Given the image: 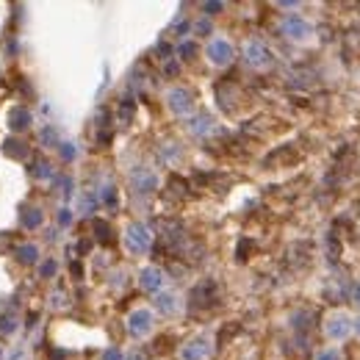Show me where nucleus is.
I'll return each mask as SVG.
<instances>
[{
  "label": "nucleus",
  "mask_w": 360,
  "mask_h": 360,
  "mask_svg": "<svg viewBox=\"0 0 360 360\" xmlns=\"http://www.w3.org/2000/svg\"><path fill=\"white\" fill-rule=\"evenodd\" d=\"M208 61L211 64H216V67H227V64L233 61V44L227 42V39H211L208 42Z\"/></svg>",
  "instance_id": "5"
},
{
  "label": "nucleus",
  "mask_w": 360,
  "mask_h": 360,
  "mask_svg": "<svg viewBox=\"0 0 360 360\" xmlns=\"http://www.w3.org/2000/svg\"><path fill=\"white\" fill-rule=\"evenodd\" d=\"M177 53H180V58H191L194 53H197V44H194V42H183L180 47H177Z\"/></svg>",
  "instance_id": "20"
},
{
  "label": "nucleus",
  "mask_w": 360,
  "mask_h": 360,
  "mask_svg": "<svg viewBox=\"0 0 360 360\" xmlns=\"http://www.w3.org/2000/svg\"><path fill=\"white\" fill-rule=\"evenodd\" d=\"M61 156L67 158V161H72V158H75V147H72V144H61Z\"/></svg>",
  "instance_id": "26"
},
{
  "label": "nucleus",
  "mask_w": 360,
  "mask_h": 360,
  "mask_svg": "<svg viewBox=\"0 0 360 360\" xmlns=\"http://www.w3.org/2000/svg\"><path fill=\"white\" fill-rule=\"evenodd\" d=\"M94 230H97V239H103V241L111 239V227H108L106 222H97V225H94Z\"/></svg>",
  "instance_id": "21"
},
{
  "label": "nucleus",
  "mask_w": 360,
  "mask_h": 360,
  "mask_svg": "<svg viewBox=\"0 0 360 360\" xmlns=\"http://www.w3.org/2000/svg\"><path fill=\"white\" fill-rule=\"evenodd\" d=\"M94 205H97V200L92 194H80V213H92Z\"/></svg>",
  "instance_id": "16"
},
{
  "label": "nucleus",
  "mask_w": 360,
  "mask_h": 360,
  "mask_svg": "<svg viewBox=\"0 0 360 360\" xmlns=\"http://www.w3.org/2000/svg\"><path fill=\"white\" fill-rule=\"evenodd\" d=\"M100 197H103V202H111V205H114V197H117V191H114V186H106V189L100 191Z\"/></svg>",
  "instance_id": "23"
},
{
  "label": "nucleus",
  "mask_w": 360,
  "mask_h": 360,
  "mask_svg": "<svg viewBox=\"0 0 360 360\" xmlns=\"http://www.w3.org/2000/svg\"><path fill=\"white\" fill-rule=\"evenodd\" d=\"M352 302L360 308V282H358V285H355V288H352Z\"/></svg>",
  "instance_id": "29"
},
{
  "label": "nucleus",
  "mask_w": 360,
  "mask_h": 360,
  "mask_svg": "<svg viewBox=\"0 0 360 360\" xmlns=\"http://www.w3.org/2000/svg\"><path fill=\"white\" fill-rule=\"evenodd\" d=\"M180 358L183 360H208L211 358V344L205 338H194L180 349Z\"/></svg>",
  "instance_id": "9"
},
{
  "label": "nucleus",
  "mask_w": 360,
  "mask_h": 360,
  "mask_svg": "<svg viewBox=\"0 0 360 360\" xmlns=\"http://www.w3.org/2000/svg\"><path fill=\"white\" fill-rule=\"evenodd\" d=\"M103 360H125V358H122V352H120V349H106Z\"/></svg>",
  "instance_id": "25"
},
{
  "label": "nucleus",
  "mask_w": 360,
  "mask_h": 360,
  "mask_svg": "<svg viewBox=\"0 0 360 360\" xmlns=\"http://www.w3.org/2000/svg\"><path fill=\"white\" fill-rule=\"evenodd\" d=\"M42 141L47 144V147H58V136H56V130H53V127H44V130H42Z\"/></svg>",
  "instance_id": "17"
},
{
  "label": "nucleus",
  "mask_w": 360,
  "mask_h": 360,
  "mask_svg": "<svg viewBox=\"0 0 360 360\" xmlns=\"http://www.w3.org/2000/svg\"><path fill=\"white\" fill-rule=\"evenodd\" d=\"M58 222H61V225H70V222H72L70 208H61V213H58Z\"/></svg>",
  "instance_id": "27"
},
{
  "label": "nucleus",
  "mask_w": 360,
  "mask_h": 360,
  "mask_svg": "<svg viewBox=\"0 0 360 360\" xmlns=\"http://www.w3.org/2000/svg\"><path fill=\"white\" fill-rule=\"evenodd\" d=\"M158 53H161V58H169L172 47H169V44H161V47H158Z\"/></svg>",
  "instance_id": "30"
},
{
  "label": "nucleus",
  "mask_w": 360,
  "mask_h": 360,
  "mask_svg": "<svg viewBox=\"0 0 360 360\" xmlns=\"http://www.w3.org/2000/svg\"><path fill=\"white\" fill-rule=\"evenodd\" d=\"M130 186H133L139 194H150V191L158 189V175L153 169H144V166H139V169L130 172Z\"/></svg>",
  "instance_id": "7"
},
{
  "label": "nucleus",
  "mask_w": 360,
  "mask_h": 360,
  "mask_svg": "<svg viewBox=\"0 0 360 360\" xmlns=\"http://www.w3.org/2000/svg\"><path fill=\"white\" fill-rule=\"evenodd\" d=\"M194 31H197V36H208V34H211V22H208V20H200L197 25H194Z\"/></svg>",
  "instance_id": "22"
},
{
  "label": "nucleus",
  "mask_w": 360,
  "mask_h": 360,
  "mask_svg": "<svg viewBox=\"0 0 360 360\" xmlns=\"http://www.w3.org/2000/svg\"><path fill=\"white\" fill-rule=\"evenodd\" d=\"M211 120H208V117H194V120H191L189 122V130H191V133H194V136H205V133H208V130H211Z\"/></svg>",
  "instance_id": "13"
},
{
  "label": "nucleus",
  "mask_w": 360,
  "mask_h": 360,
  "mask_svg": "<svg viewBox=\"0 0 360 360\" xmlns=\"http://www.w3.org/2000/svg\"><path fill=\"white\" fill-rule=\"evenodd\" d=\"M156 308L161 313H166V316H172V313L180 311V297H177V294H158Z\"/></svg>",
  "instance_id": "11"
},
{
  "label": "nucleus",
  "mask_w": 360,
  "mask_h": 360,
  "mask_svg": "<svg viewBox=\"0 0 360 360\" xmlns=\"http://www.w3.org/2000/svg\"><path fill=\"white\" fill-rule=\"evenodd\" d=\"M56 269H58V263L50 258V261H44L42 266H39V275H42V277H53V275H56Z\"/></svg>",
  "instance_id": "18"
},
{
  "label": "nucleus",
  "mask_w": 360,
  "mask_h": 360,
  "mask_svg": "<svg viewBox=\"0 0 360 360\" xmlns=\"http://www.w3.org/2000/svg\"><path fill=\"white\" fill-rule=\"evenodd\" d=\"M324 330H327V335H330L332 341H341V338L349 335V330H352V319L344 316V313H335V316L327 319Z\"/></svg>",
  "instance_id": "8"
},
{
  "label": "nucleus",
  "mask_w": 360,
  "mask_h": 360,
  "mask_svg": "<svg viewBox=\"0 0 360 360\" xmlns=\"http://www.w3.org/2000/svg\"><path fill=\"white\" fill-rule=\"evenodd\" d=\"M25 125H28V111H25V108H14V111H11V127H14V130H22Z\"/></svg>",
  "instance_id": "15"
},
{
  "label": "nucleus",
  "mask_w": 360,
  "mask_h": 360,
  "mask_svg": "<svg viewBox=\"0 0 360 360\" xmlns=\"http://www.w3.org/2000/svg\"><path fill=\"white\" fill-rule=\"evenodd\" d=\"M189 28H191V22H180V25H177V36H183Z\"/></svg>",
  "instance_id": "32"
},
{
  "label": "nucleus",
  "mask_w": 360,
  "mask_h": 360,
  "mask_svg": "<svg viewBox=\"0 0 360 360\" xmlns=\"http://www.w3.org/2000/svg\"><path fill=\"white\" fill-rule=\"evenodd\" d=\"M244 61H247L249 67H255V70H263V67L272 64V50H269L263 42L252 39V42H247V47H244Z\"/></svg>",
  "instance_id": "3"
},
{
  "label": "nucleus",
  "mask_w": 360,
  "mask_h": 360,
  "mask_svg": "<svg viewBox=\"0 0 360 360\" xmlns=\"http://www.w3.org/2000/svg\"><path fill=\"white\" fill-rule=\"evenodd\" d=\"M150 330H153V313L147 308H139V311H133L127 316V332L133 338H144Z\"/></svg>",
  "instance_id": "6"
},
{
  "label": "nucleus",
  "mask_w": 360,
  "mask_h": 360,
  "mask_svg": "<svg viewBox=\"0 0 360 360\" xmlns=\"http://www.w3.org/2000/svg\"><path fill=\"white\" fill-rule=\"evenodd\" d=\"M17 258H20L22 263H36L39 261V247H36V244H20V247H17Z\"/></svg>",
  "instance_id": "12"
},
{
  "label": "nucleus",
  "mask_w": 360,
  "mask_h": 360,
  "mask_svg": "<svg viewBox=\"0 0 360 360\" xmlns=\"http://www.w3.org/2000/svg\"><path fill=\"white\" fill-rule=\"evenodd\" d=\"M166 106H169L172 114H177V117H186V114H191V108H194V97H191L189 89H183V86H175V89H169V92H166Z\"/></svg>",
  "instance_id": "2"
},
{
  "label": "nucleus",
  "mask_w": 360,
  "mask_h": 360,
  "mask_svg": "<svg viewBox=\"0 0 360 360\" xmlns=\"http://www.w3.org/2000/svg\"><path fill=\"white\" fill-rule=\"evenodd\" d=\"M177 70H180V67H177L175 61H169V64H166V75H177Z\"/></svg>",
  "instance_id": "31"
},
{
  "label": "nucleus",
  "mask_w": 360,
  "mask_h": 360,
  "mask_svg": "<svg viewBox=\"0 0 360 360\" xmlns=\"http://www.w3.org/2000/svg\"><path fill=\"white\" fill-rule=\"evenodd\" d=\"M22 225L25 227H39L42 225V211H39V208H25V213H22Z\"/></svg>",
  "instance_id": "14"
},
{
  "label": "nucleus",
  "mask_w": 360,
  "mask_h": 360,
  "mask_svg": "<svg viewBox=\"0 0 360 360\" xmlns=\"http://www.w3.org/2000/svg\"><path fill=\"white\" fill-rule=\"evenodd\" d=\"M316 360H341V352L335 349V346H332V349L327 346V349H321V352L316 355Z\"/></svg>",
  "instance_id": "19"
},
{
  "label": "nucleus",
  "mask_w": 360,
  "mask_h": 360,
  "mask_svg": "<svg viewBox=\"0 0 360 360\" xmlns=\"http://www.w3.org/2000/svg\"><path fill=\"white\" fill-rule=\"evenodd\" d=\"M50 302H53V308H64V294H53V297H50Z\"/></svg>",
  "instance_id": "28"
},
{
  "label": "nucleus",
  "mask_w": 360,
  "mask_h": 360,
  "mask_svg": "<svg viewBox=\"0 0 360 360\" xmlns=\"http://www.w3.org/2000/svg\"><path fill=\"white\" fill-rule=\"evenodd\" d=\"M139 285L144 291H161V285H163V272L161 269H156V266H147V269H141V275H139Z\"/></svg>",
  "instance_id": "10"
},
{
  "label": "nucleus",
  "mask_w": 360,
  "mask_h": 360,
  "mask_svg": "<svg viewBox=\"0 0 360 360\" xmlns=\"http://www.w3.org/2000/svg\"><path fill=\"white\" fill-rule=\"evenodd\" d=\"M125 244L130 252H147L150 244H153V230L144 222H133L125 230Z\"/></svg>",
  "instance_id": "1"
},
{
  "label": "nucleus",
  "mask_w": 360,
  "mask_h": 360,
  "mask_svg": "<svg viewBox=\"0 0 360 360\" xmlns=\"http://www.w3.org/2000/svg\"><path fill=\"white\" fill-rule=\"evenodd\" d=\"M282 34L288 36V39H294V42H302V39H308L313 34V25L299 14H288L282 20Z\"/></svg>",
  "instance_id": "4"
},
{
  "label": "nucleus",
  "mask_w": 360,
  "mask_h": 360,
  "mask_svg": "<svg viewBox=\"0 0 360 360\" xmlns=\"http://www.w3.org/2000/svg\"><path fill=\"white\" fill-rule=\"evenodd\" d=\"M352 327L358 330V335H360V319H352Z\"/></svg>",
  "instance_id": "33"
},
{
  "label": "nucleus",
  "mask_w": 360,
  "mask_h": 360,
  "mask_svg": "<svg viewBox=\"0 0 360 360\" xmlns=\"http://www.w3.org/2000/svg\"><path fill=\"white\" fill-rule=\"evenodd\" d=\"M222 8H225V3H202L205 14H216V11H222Z\"/></svg>",
  "instance_id": "24"
}]
</instances>
